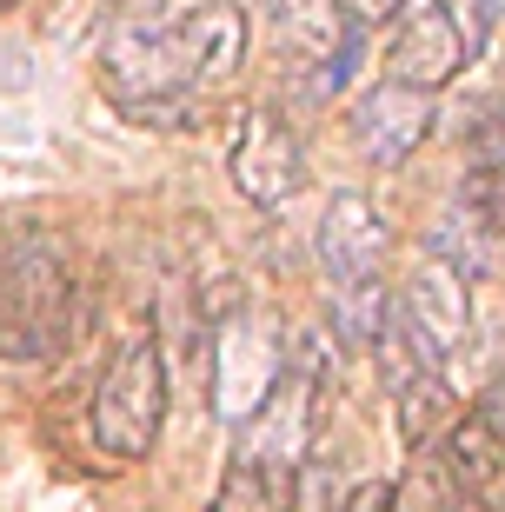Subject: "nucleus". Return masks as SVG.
Returning a JSON list of instances; mask_svg holds the SVG:
<instances>
[{
    "mask_svg": "<svg viewBox=\"0 0 505 512\" xmlns=\"http://www.w3.org/2000/svg\"><path fill=\"white\" fill-rule=\"evenodd\" d=\"M74 260L47 227H20L0 253V360L47 366L74 340Z\"/></svg>",
    "mask_w": 505,
    "mask_h": 512,
    "instance_id": "f257e3e1",
    "label": "nucleus"
},
{
    "mask_svg": "<svg viewBox=\"0 0 505 512\" xmlns=\"http://www.w3.org/2000/svg\"><path fill=\"white\" fill-rule=\"evenodd\" d=\"M100 80L120 114L153 120V127H173L187 120L193 107V60L180 47V27L160 14H120L100 40Z\"/></svg>",
    "mask_w": 505,
    "mask_h": 512,
    "instance_id": "f03ea898",
    "label": "nucleus"
},
{
    "mask_svg": "<svg viewBox=\"0 0 505 512\" xmlns=\"http://www.w3.org/2000/svg\"><path fill=\"white\" fill-rule=\"evenodd\" d=\"M167 426V360L153 333H133L94 386V439L113 459H147Z\"/></svg>",
    "mask_w": 505,
    "mask_h": 512,
    "instance_id": "7ed1b4c3",
    "label": "nucleus"
},
{
    "mask_svg": "<svg viewBox=\"0 0 505 512\" xmlns=\"http://www.w3.org/2000/svg\"><path fill=\"white\" fill-rule=\"evenodd\" d=\"M260 7H266V27L280 40V54L313 74L306 87L313 94H339L346 74L359 67V47H366V34L346 27L339 0H260Z\"/></svg>",
    "mask_w": 505,
    "mask_h": 512,
    "instance_id": "20e7f679",
    "label": "nucleus"
},
{
    "mask_svg": "<svg viewBox=\"0 0 505 512\" xmlns=\"http://www.w3.org/2000/svg\"><path fill=\"white\" fill-rule=\"evenodd\" d=\"M313 253L339 293H373V286H386V266H393V233L366 193H333L319 213Z\"/></svg>",
    "mask_w": 505,
    "mask_h": 512,
    "instance_id": "39448f33",
    "label": "nucleus"
},
{
    "mask_svg": "<svg viewBox=\"0 0 505 512\" xmlns=\"http://www.w3.org/2000/svg\"><path fill=\"white\" fill-rule=\"evenodd\" d=\"M226 173H233V187H240V200H253V207H286L293 200V187H300V133L286 127L273 107H246L240 120H233V140H226Z\"/></svg>",
    "mask_w": 505,
    "mask_h": 512,
    "instance_id": "423d86ee",
    "label": "nucleus"
},
{
    "mask_svg": "<svg viewBox=\"0 0 505 512\" xmlns=\"http://www.w3.org/2000/svg\"><path fill=\"white\" fill-rule=\"evenodd\" d=\"M286 360H280V340L266 333L253 313H233V320H220V333H213V406H220V419H253L266 406V393L280 386Z\"/></svg>",
    "mask_w": 505,
    "mask_h": 512,
    "instance_id": "0eeeda50",
    "label": "nucleus"
},
{
    "mask_svg": "<svg viewBox=\"0 0 505 512\" xmlns=\"http://www.w3.org/2000/svg\"><path fill=\"white\" fill-rule=\"evenodd\" d=\"M393 300H399V313L419 326V340H426L439 360H452V353L472 340V280L446 260V253H432V247L419 253V260H412V280L393 286Z\"/></svg>",
    "mask_w": 505,
    "mask_h": 512,
    "instance_id": "6e6552de",
    "label": "nucleus"
},
{
    "mask_svg": "<svg viewBox=\"0 0 505 512\" xmlns=\"http://www.w3.org/2000/svg\"><path fill=\"white\" fill-rule=\"evenodd\" d=\"M466 40H459V14L446 0H406L399 14V34H393V80L399 87H419V94H439L446 80H459L466 67Z\"/></svg>",
    "mask_w": 505,
    "mask_h": 512,
    "instance_id": "1a4fd4ad",
    "label": "nucleus"
},
{
    "mask_svg": "<svg viewBox=\"0 0 505 512\" xmlns=\"http://www.w3.org/2000/svg\"><path fill=\"white\" fill-rule=\"evenodd\" d=\"M432 120H439L432 94H419V87H399V80H379L373 94H359L353 147L366 153L373 167H399V160H412V153L426 147Z\"/></svg>",
    "mask_w": 505,
    "mask_h": 512,
    "instance_id": "9d476101",
    "label": "nucleus"
},
{
    "mask_svg": "<svg viewBox=\"0 0 505 512\" xmlns=\"http://www.w3.org/2000/svg\"><path fill=\"white\" fill-rule=\"evenodd\" d=\"M439 453H446L466 506L505 512V426H492L486 413H459L439 439Z\"/></svg>",
    "mask_w": 505,
    "mask_h": 512,
    "instance_id": "9b49d317",
    "label": "nucleus"
},
{
    "mask_svg": "<svg viewBox=\"0 0 505 512\" xmlns=\"http://www.w3.org/2000/svg\"><path fill=\"white\" fill-rule=\"evenodd\" d=\"M180 27V47H187L193 60V80H233L246 60V14L233 7V0H200V7H187V14L173 20Z\"/></svg>",
    "mask_w": 505,
    "mask_h": 512,
    "instance_id": "f8f14e48",
    "label": "nucleus"
},
{
    "mask_svg": "<svg viewBox=\"0 0 505 512\" xmlns=\"http://www.w3.org/2000/svg\"><path fill=\"white\" fill-rule=\"evenodd\" d=\"M300 506V473L273 459H226L220 493L206 512H293Z\"/></svg>",
    "mask_w": 505,
    "mask_h": 512,
    "instance_id": "ddd939ff",
    "label": "nucleus"
},
{
    "mask_svg": "<svg viewBox=\"0 0 505 512\" xmlns=\"http://www.w3.org/2000/svg\"><path fill=\"white\" fill-rule=\"evenodd\" d=\"M386 499H393V512H466V493H459V479H452L439 446L406 453V473L386 486Z\"/></svg>",
    "mask_w": 505,
    "mask_h": 512,
    "instance_id": "4468645a",
    "label": "nucleus"
},
{
    "mask_svg": "<svg viewBox=\"0 0 505 512\" xmlns=\"http://www.w3.org/2000/svg\"><path fill=\"white\" fill-rule=\"evenodd\" d=\"M393 399H399V433H406V453H426V446H439V439H446V426L459 419V413H452V393H446V373L399 386Z\"/></svg>",
    "mask_w": 505,
    "mask_h": 512,
    "instance_id": "2eb2a0df",
    "label": "nucleus"
},
{
    "mask_svg": "<svg viewBox=\"0 0 505 512\" xmlns=\"http://www.w3.org/2000/svg\"><path fill=\"white\" fill-rule=\"evenodd\" d=\"M466 160H472V173H505V107H499V100L472 114V127H466Z\"/></svg>",
    "mask_w": 505,
    "mask_h": 512,
    "instance_id": "dca6fc26",
    "label": "nucleus"
},
{
    "mask_svg": "<svg viewBox=\"0 0 505 512\" xmlns=\"http://www.w3.org/2000/svg\"><path fill=\"white\" fill-rule=\"evenodd\" d=\"M339 14H346V27H386V20H399L406 14V0H339Z\"/></svg>",
    "mask_w": 505,
    "mask_h": 512,
    "instance_id": "f3484780",
    "label": "nucleus"
},
{
    "mask_svg": "<svg viewBox=\"0 0 505 512\" xmlns=\"http://www.w3.org/2000/svg\"><path fill=\"white\" fill-rule=\"evenodd\" d=\"M472 413H486L492 426H505V353H499V366H492V380H486V399H479Z\"/></svg>",
    "mask_w": 505,
    "mask_h": 512,
    "instance_id": "a211bd4d",
    "label": "nucleus"
},
{
    "mask_svg": "<svg viewBox=\"0 0 505 512\" xmlns=\"http://www.w3.org/2000/svg\"><path fill=\"white\" fill-rule=\"evenodd\" d=\"M339 512H393V499H386V486H353L339 499Z\"/></svg>",
    "mask_w": 505,
    "mask_h": 512,
    "instance_id": "6ab92c4d",
    "label": "nucleus"
}]
</instances>
